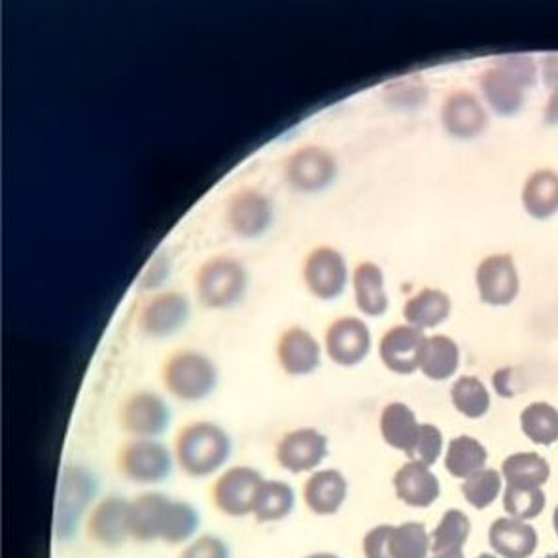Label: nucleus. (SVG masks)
<instances>
[{
	"label": "nucleus",
	"mask_w": 558,
	"mask_h": 558,
	"mask_svg": "<svg viewBox=\"0 0 558 558\" xmlns=\"http://www.w3.org/2000/svg\"><path fill=\"white\" fill-rule=\"evenodd\" d=\"M230 457V434L208 421L186 424L174 439V460L180 470L194 480L220 472Z\"/></svg>",
	"instance_id": "obj_1"
},
{
	"label": "nucleus",
	"mask_w": 558,
	"mask_h": 558,
	"mask_svg": "<svg viewBox=\"0 0 558 558\" xmlns=\"http://www.w3.org/2000/svg\"><path fill=\"white\" fill-rule=\"evenodd\" d=\"M536 65L526 56L501 58L481 76V89L496 114L513 116L536 84Z\"/></svg>",
	"instance_id": "obj_2"
},
{
	"label": "nucleus",
	"mask_w": 558,
	"mask_h": 558,
	"mask_svg": "<svg viewBox=\"0 0 558 558\" xmlns=\"http://www.w3.org/2000/svg\"><path fill=\"white\" fill-rule=\"evenodd\" d=\"M99 480L92 468L69 464L59 475L58 501L53 517V532L58 542H71L82 519L95 506Z\"/></svg>",
	"instance_id": "obj_3"
},
{
	"label": "nucleus",
	"mask_w": 558,
	"mask_h": 558,
	"mask_svg": "<svg viewBox=\"0 0 558 558\" xmlns=\"http://www.w3.org/2000/svg\"><path fill=\"white\" fill-rule=\"evenodd\" d=\"M218 372L213 360L195 351L172 354L163 365V385L182 401L205 400L215 392Z\"/></svg>",
	"instance_id": "obj_4"
},
{
	"label": "nucleus",
	"mask_w": 558,
	"mask_h": 558,
	"mask_svg": "<svg viewBox=\"0 0 558 558\" xmlns=\"http://www.w3.org/2000/svg\"><path fill=\"white\" fill-rule=\"evenodd\" d=\"M172 454L156 439H130L118 451V472L135 485H159L172 472Z\"/></svg>",
	"instance_id": "obj_5"
},
{
	"label": "nucleus",
	"mask_w": 558,
	"mask_h": 558,
	"mask_svg": "<svg viewBox=\"0 0 558 558\" xmlns=\"http://www.w3.org/2000/svg\"><path fill=\"white\" fill-rule=\"evenodd\" d=\"M265 477L252 465H233L223 470L210 488V498L222 515L244 519L252 515L256 496Z\"/></svg>",
	"instance_id": "obj_6"
},
{
	"label": "nucleus",
	"mask_w": 558,
	"mask_h": 558,
	"mask_svg": "<svg viewBox=\"0 0 558 558\" xmlns=\"http://www.w3.org/2000/svg\"><path fill=\"white\" fill-rule=\"evenodd\" d=\"M131 500L122 494H107L95 501L86 517V536L100 549H120L130 532Z\"/></svg>",
	"instance_id": "obj_7"
},
{
	"label": "nucleus",
	"mask_w": 558,
	"mask_h": 558,
	"mask_svg": "<svg viewBox=\"0 0 558 558\" xmlns=\"http://www.w3.org/2000/svg\"><path fill=\"white\" fill-rule=\"evenodd\" d=\"M246 287V272L236 259L218 256L208 259L197 275V292L207 307H230L241 300Z\"/></svg>",
	"instance_id": "obj_8"
},
{
	"label": "nucleus",
	"mask_w": 558,
	"mask_h": 558,
	"mask_svg": "<svg viewBox=\"0 0 558 558\" xmlns=\"http://www.w3.org/2000/svg\"><path fill=\"white\" fill-rule=\"evenodd\" d=\"M328 436L316 428H298L280 437L275 459L284 472L292 475L313 473L328 459Z\"/></svg>",
	"instance_id": "obj_9"
},
{
	"label": "nucleus",
	"mask_w": 558,
	"mask_h": 558,
	"mask_svg": "<svg viewBox=\"0 0 558 558\" xmlns=\"http://www.w3.org/2000/svg\"><path fill=\"white\" fill-rule=\"evenodd\" d=\"M171 423L167 401L156 392L141 390L123 401L120 426L136 439H156Z\"/></svg>",
	"instance_id": "obj_10"
},
{
	"label": "nucleus",
	"mask_w": 558,
	"mask_h": 558,
	"mask_svg": "<svg viewBox=\"0 0 558 558\" xmlns=\"http://www.w3.org/2000/svg\"><path fill=\"white\" fill-rule=\"evenodd\" d=\"M475 284L483 303L493 307H506L519 294V272L509 254H493L481 262L475 272Z\"/></svg>",
	"instance_id": "obj_11"
},
{
	"label": "nucleus",
	"mask_w": 558,
	"mask_h": 558,
	"mask_svg": "<svg viewBox=\"0 0 558 558\" xmlns=\"http://www.w3.org/2000/svg\"><path fill=\"white\" fill-rule=\"evenodd\" d=\"M372 351V333L367 324L354 316H344L331 324L326 333V352L329 360L343 367L359 365Z\"/></svg>",
	"instance_id": "obj_12"
},
{
	"label": "nucleus",
	"mask_w": 558,
	"mask_h": 558,
	"mask_svg": "<svg viewBox=\"0 0 558 558\" xmlns=\"http://www.w3.org/2000/svg\"><path fill=\"white\" fill-rule=\"evenodd\" d=\"M303 277L307 282L308 290L318 298V300H336L343 294L347 287V264L341 256L331 246H320L315 252H311L305 267H303Z\"/></svg>",
	"instance_id": "obj_13"
},
{
	"label": "nucleus",
	"mask_w": 558,
	"mask_h": 558,
	"mask_svg": "<svg viewBox=\"0 0 558 558\" xmlns=\"http://www.w3.org/2000/svg\"><path fill=\"white\" fill-rule=\"evenodd\" d=\"M424 341L426 336L423 329L413 328L409 324L388 329L379 343L380 362L392 373L411 375L421 364Z\"/></svg>",
	"instance_id": "obj_14"
},
{
	"label": "nucleus",
	"mask_w": 558,
	"mask_h": 558,
	"mask_svg": "<svg viewBox=\"0 0 558 558\" xmlns=\"http://www.w3.org/2000/svg\"><path fill=\"white\" fill-rule=\"evenodd\" d=\"M349 496V481L336 468L316 470L303 485V501L316 517H331L341 511Z\"/></svg>",
	"instance_id": "obj_15"
},
{
	"label": "nucleus",
	"mask_w": 558,
	"mask_h": 558,
	"mask_svg": "<svg viewBox=\"0 0 558 558\" xmlns=\"http://www.w3.org/2000/svg\"><path fill=\"white\" fill-rule=\"evenodd\" d=\"M171 500V496L158 490L138 494L135 500H131V539H135L136 544L161 542Z\"/></svg>",
	"instance_id": "obj_16"
},
{
	"label": "nucleus",
	"mask_w": 558,
	"mask_h": 558,
	"mask_svg": "<svg viewBox=\"0 0 558 558\" xmlns=\"http://www.w3.org/2000/svg\"><path fill=\"white\" fill-rule=\"evenodd\" d=\"M445 130L457 138H475L487 128V112L475 95L457 89L445 99L441 108Z\"/></svg>",
	"instance_id": "obj_17"
},
{
	"label": "nucleus",
	"mask_w": 558,
	"mask_h": 558,
	"mask_svg": "<svg viewBox=\"0 0 558 558\" xmlns=\"http://www.w3.org/2000/svg\"><path fill=\"white\" fill-rule=\"evenodd\" d=\"M392 487H395L396 498L401 504L416 509L434 506L441 494V485L436 473L426 465L416 464L411 460L395 473Z\"/></svg>",
	"instance_id": "obj_18"
},
{
	"label": "nucleus",
	"mask_w": 558,
	"mask_h": 558,
	"mask_svg": "<svg viewBox=\"0 0 558 558\" xmlns=\"http://www.w3.org/2000/svg\"><path fill=\"white\" fill-rule=\"evenodd\" d=\"M277 359L288 375L305 377L320 365V344L307 329L290 328L280 336Z\"/></svg>",
	"instance_id": "obj_19"
},
{
	"label": "nucleus",
	"mask_w": 558,
	"mask_h": 558,
	"mask_svg": "<svg viewBox=\"0 0 558 558\" xmlns=\"http://www.w3.org/2000/svg\"><path fill=\"white\" fill-rule=\"evenodd\" d=\"M288 179L298 190L303 192H318L328 186L333 174L336 163L328 151L323 148H301L288 161Z\"/></svg>",
	"instance_id": "obj_20"
},
{
	"label": "nucleus",
	"mask_w": 558,
	"mask_h": 558,
	"mask_svg": "<svg viewBox=\"0 0 558 558\" xmlns=\"http://www.w3.org/2000/svg\"><path fill=\"white\" fill-rule=\"evenodd\" d=\"M190 303L186 295L167 292L158 295L144 307L141 328L150 337L172 336L186 324Z\"/></svg>",
	"instance_id": "obj_21"
},
{
	"label": "nucleus",
	"mask_w": 558,
	"mask_h": 558,
	"mask_svg": "<svg viewBox=\"0 0 558 558\" xmlns=\"http://www.w3.org/2000/svg\"><path fill=\"white\" fill-rule=\"evenodd\" d=\"M488 544L496 557L529 558L536 551L537 532L524 521L504 517L488 530Z\"/></svg>",
	"instance_id": "obj_22"
},
{
	"label": "nucleus",
	"mask_w": 558,
	"mask_h": 558,
	"mask_svg": "<svg viewBox=\"0 0 558 558\" xmlns=\"http://www.w3.org/2000/svg\"><path fill=\"white\" fill-rule=\"evenodd\" d=\"M228 218L235 233L252 239L262 235L271 226V205L258 192H241L230 201Z\"/></svg>",
	"instance_id": "obj_23"
},
{
	"label": "nucleus",
	"mask_w": 558,
	"mask_h": 558,
	"mask_svg": "<svg viewBox=\"0 0 558 558\" xmlns=\"http://www.w3.org/2000/svg\"><path fill=\"white\" fill-rule=\"evenodd\" d=\"M379 428L388 447L405 452L409 457L418 439L421 423L416 421L413 409L401 401H392L380 413Z\"/></svg>",
	"instance_id": "obj_24"
},
{
	"label": "nucleus",
	"mask_w": 558,
	"mask_h": 558,
	"mask_svg": "<svg viewBox=\"0 0 558 558\" xmlns=\"http://www.w3.org/2000/svg\"><path fill=\"white\" fill-rule=\"evenodd\" d=\"M523 207L532 218L547 220L558 213V172L539 169L532 172L523 186Z\"/></svg>",
	"instance_id": "obj_25"
},
{
	"label": "nucleus",
	"mask_w": 558,
	"mask_h": 558,
	"mask_svg": "<svg viewBox=\"0 0 558 558\" xmlns=\"http://www.w3.org/2000/svg\"><path fill=\"white\" fill-rule=\"evenodd\" d=\"M451 298L436 290V288H423L413 298H409L403 316L409 326L418 329L437 328L451 315Z\"/></svg>",
	"instance_id": "obj_26"
},
{
	"label": "nucleus",
	"mask_w": 558,
	"mask_h": 558,
	"mask_svg": "<svg viewBox=\"0 0 558 558\" xmlns=\"http://www.w3.org/2000/svg\"><path fill=\"white\" fill-rule=\"evenodd\" d=\"M295 508V490L290 483L265 480L259 487L252 517L262 524L280 523L292 515Z\"/></svg>",
	"instance_id": "obj_27"
},
{
	"label": "nucleus",
	"mask_w": 558,
	"mask_h": 558,
	"mask_svg": "<svg viewBox=\"0 0 558 558\" xmlns=\"http://www.w3.org/2000/svg\"><path fill=\"white\" fill-rule=\"evenodd\" d=\"M460 365L459 344L447 336H429L424 341L418 369L429 380L451 379Z\"/></svg>",
	"instance_id": "obj_28"
},
{
	"label": "nucleus",
	"mask_w": 558,
	"mask_h": 558,
	"mask_svg": "<svg viewBox=\"0 0 558 558\" xmlns=\"http://www.w3.org/2000/svg\"><path fill=\"white\" fill-rule=\"evenodd\" d=\"M501 477L508 487L542 488L551 477V468L536 452H515L504 460Z\"/></svg>",
	"instance_id": "obj_29"
},
{
	"label": "nucleus",
	"mask_w": 558,
	"mask_h": 558,
	"mask_svg": "<svg viewBox=\"0 0 558 558\" xmlns=\"http://www.w3.org/2000/svg\"><path fill=\"white\" fill-rule=\"evenodd\" d=\"M354 295L360 311L367 316H383L387 313L388 295L385 290V275L372 262L360 264L354 271Z\"/></svg>",
	"instance_id": "obj_30"
},
{
	"label": "nucleus",
	"mask_w": 558,
	"mask_h": 558,
	"mask_svg": "<svg viewBox=\"0 0 558 558\" xmlns=\"http://www.w3.org/2000/svg\"><path fill=\"white\" fill-rule=\"evenodd\" d=\"M488 452L485 445L472 436H459L452 439L445 454V468L457 480H468L473 473L485 470Z\"/></svg>",
	"instance_id": "obj_31"
},
{
	"label": "nucleus",
	"mask_w": 558,
	"mask_h": 558,
	"mask_svg": "<svg viewBox=\"0 0 558 558\" xmlns=\"http://www.w3.org/2000/svg\"><path fill=\"white\" fill-rule=\"evenodd\" d=\"M521 429L532 444L549 447L558 441V409L545 401H534L521 413Z\"/></svg>",
	"instance_id": "obj_32"
},
{
	"label": "nucleus",
	"mask_w": 558,
	"mask_h": 558,
	"mask_svg": "<svg viewBox=\"0 0 558 558\" xmlns=\"http://www.w3.org/2000/svg\"><path fill=\"white\" fill-rule=\"evenodd\" d=\"M472 523L460 509H447L441 521L429 534V549L436 553L459 551L470 537Z\"/></svg>",
	"instance_id": "obj_33"
},
{
	"label": "nucleus",
	"mask_w": 558,
	"mask_h": 558,
	"mask_svg": "<svg viewBox=\"0 0 558 558\" xmlns=\"http://www.w3.org/2000/svg\"><path fill=\"white\" fill-rule=\"evenodd\" d=\"M429 534L426 526L416 521L390 526L388 553L390 558H428Z\"/></svg>",
	"instance_id": "obj_34"
},
{
	"label": "nucleus",
	"mask_w": 558,
	"mask_h": 558,
	"mask_svg": "<svg viewBox=\"0 0 558 558\" xmlns=\"http://www.w3.org/2000/svg\"><path fill=\"white\" fill-rule=\"evenodd\" d=\"M199 509L186 500H171L167 521H165L163 537L165 545H184L194 539L199 530Z\"/></svg>",
	"instance_id": "obj_35"
},
{
	"label": "nucleus",
	"mask_w": 558,
	"mask_h": 558,
	"mask_svg": "<svg viewBox=\"0 0 558 558\" xmlns=\"http://www.w3.org/2000/svg\"><path fill=\"white\" fill-rule=\"evenodd\" d=\"M451 401L460 415L468 416V418H481V416L487 415L488 409H490V395H488L487 387L473 375H465V377L457 379V383L452 385Z\"/></svg>",
	"instance_id": "obj_36"
},
{
	"label": "nucleus",
	"mask_w": 558,
	"mask_h": 558,
	"mask_svg": "<svg viewBox=\"0 0 558 558\" xmlns=\"http://www.w3.org/2000/svg\"><path fill=\"white\" fill-rule=\"evenodd\" d=\"M501 493V473L493 468H485L473 473L472 477L462 483L465 501L475 509H487L493 506Z\"/></svg>",
	"instance_id": "obj_37"
},
{
	"label": "nucleus",
	"mask_w": 558,
	"mask_h": 558,
	"mask_svg": "<svg viewBox=\"0 0 558 558\" xmlns=\"http://www.w3.org/2000/svg\"><path fill=\"white\" fill-rule=\"evenodd\" d=\"M504 509L511 519L530 521L536 519L545 509V494L542 488H513L506 487L504 494Z\"/></svg>",
	"instance_id": "obj_38"
},
{
	"label": "nucleus",
	"mask_w": 558,
	"mask_h": 558,
	"mask_svg": "<svg viewBox=\"0 0 558 558\" xmlns=\"http://www.w3.org/2000/svg\"><path fill=\"white\" fill-rule=\"evenodd\" d=\"M444 452V434L434 424H421L418 439H416L413 451L409 454L411 462L432 468Z\"/></svg>",
	"instance_id": "obj_39"
},
{
	"label": "nucleus",
	"mask_w": 558,
	"mask_h": 558,
	"mask_svg": "<svg viewBox=\"0 0 558 558\" xmlns=\"http://www.w3.org/2000/svg\"><path fill=\"white\" fill-rule=\"evenodd\" d=\"M179 558H231V553L222 537L205 534L186 544Z\"/></svg>",
	"instance_id": "obj_40"
},
{
	"label": "nucleus",
	"mask_w": 558,
	"mask_h": 558,
	"mask_svg": "<svg viewBox=\"0 0 558 558\" xmlns=\"http://www.w3.org/2000/svg\"><path fill=\"white\" fill-rule=\"evenodd\" d=\"M392 524H379L369 530L362 539V551L365 558H390L388 553V532Z\"/></svg>",
	"instance_id": "obj_41"
},
{
	"label": "nucleus",
	"mask_w": 558,
	"mask_h": 558,
	"mask_svg": "<svg viewBox=\"0 0 558 558\" xmlns=\"http://www.w3.org/2000/svg\"><path fill=\"white\" fill-rule=\"evenodd\" d=\"M547 84L551 87V95H549L547 107H545L544 120L549 125H558V63L555 66H549Z\"/></svg>",
	"instance_id": "obj_42"
},
{
	"label": "nucleus",
	"mask_w": 558,
	"mask_h": 558,
	"mask_svg": "<svg viewBox=\"0 0 558 558\" xmlns=\"http://www.w3.org/2000/svg\"><path fill=\"white\" fill-rule=\"evenodd\" d=\"M432 558H464V553H462V549H459V551L436 553Z\"/></svg>",
	"instance_id": "obj_43"
},
{
	"label": "nucleus",
	"mask_w": 558,
	"mask_h": 558,
	"mask_svg": "<svg viewBox=\"0 0 558 558\" xmlns=\"http://www.w3.org/2000/svg\"><path fill=\"white\" fill-rule=\"evenodd\" d=\"M303 558H341L336 553L320 551V553H311L307 557Z\"/></svg>",
	"instance_id": "obj_44"
},
{
	"label": "nucleus",
	"mask_w": 558,
	"mask_h": 558,
	"mask_svg": "<svg viewBox=\"0 0 558 558\" xmlns=\"http://www.w3.org/2000/svg\"><path fill=\"white\" fill-rule=\"evenodd\" d=\"M553 529H555V534L558 536V506L555 508V513H553Z\"/></svg>",
	"instance_id": "obj_45"
},
{
	"label": "nucleus",
	"mask_w": 558,
	"mask_h": 558,
	"mask_svg": "<svg viewBox=\"0 0 558 558\" xmlns=\"http://www.w3.org/2000/svg\"><path fill=\"white\" fill-rule=\"evenodd\" d=\"M477 558H498L496 555H488V553H483V555H480Z\"/></svg>",
	"instance_id": "obj_46"
},
{
	"label": "nucleus",
	"mask_w": 558,
	"mask_h": 558,
	"mask_svg": "<svg viewBox=\"0 0 558 558\" xmlns=\"http://www.w3.org/2000/svg\"><path fill=\"white\" fill-rule=\"evenodd\" d=\"M544 558H558V553H553V555H547V557Z\"/></svg>",
	"instance_id": "obj_47"
}]
</instances>
